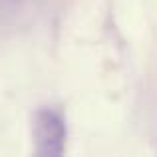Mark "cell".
Segmentation results:
<instances>
[{"mask_svg":"<svg viewBox=\"0 0 157 157\" xmlns=\"http://www.w3.org/2000/svg\"><path fill=\"white\" fill-rule=\"evenodd\" d=\"M66 123L56 109H40L34 115V157H64Z\"/></svg>","mask_w":157,"mask_h":157,"instance_id":"cell-1","label":"cell"}]
</instances>
